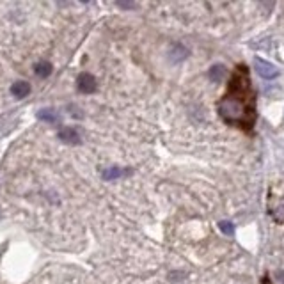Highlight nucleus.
I'll return each mask as SVG.
<instances>
[{"instance_id": "obj_1", "label": "nucleus", "mask_w": 284, "mask_h": 284, "mask_svg": "<svg viewBox=\"0 0 284 284\" xmlns=\"http://www.w3.org/2000/svg\"><path fill=\"white\" fill-rule=\"evenodd\" d=\"M229 94L218 103V112L229 125L245 128L254 123V94L247 68L238 66L229 84Z\"/></svg>"}, {"instance_id": "obj_2", "label": "nucleus", "mask_w": 284, "mask_h": 284, "mask_svg": "<svg viewBox=\"0 0 284 284\" xmlns=\"http://www.w3.org/2000/svg\"><path fill=\"white\" fill-rule=\"evenodd\" d=\"M77 89H78V93H82V94L96 93L98 82H96V78H94V75H91V73H80L78 75Z\"/></svg>"}, {"instance_id": "obj_3", "label": "nucleus", "mask_w": 284, "mask_h": 284, "mask_svg": "<svg viewBox=\"0 0 284 284\" xmlns=\"http://www.w3.org/2000/svg\"><path fill=\"white\" fill-rule=\"evenodd\" d=\"M57 137H59L61 142H64V144H80V140H82V137H80L78 130L71 128V126H64V128H61L57 132Z\"/></svg>"}, {"instance_id": "obj_4", "label": "nucleus", "mask_w": 284, "mask_h": 284, "mask_svg": "<svg viewBox=\"0 0 284 284\" xmlns=\"http://www.w3.org/2000/svg\"><path fill=\"white\" fill-rule=\"evenodd\" d=\"M254 66H256V71L259 73V77L266 78V80H270V78H275V77H277V68L273 66V64H270V63H266V61H263V59H256Z\"/></svg>"}, {"instance_id": "obj_5", "label": "nucleus", "mask_w": 284, "mask_h": 284, "mask_svg": "<svg viewBox=\"0 0 284 284\" xmlns=\"http://www.w3.org/2000/svg\"><path fill=\"white\" fill-rule=\"evenodd\" d=\"M11 94L16 98V100H24L31 94V86L25 80H18L11 86Z\"/></svg>"}, {"instance_id": "obj_6", "label": "nucleus", "mask_w": 284, "mask_h": 284, "mask_svg": "<svg viewBox=\"0 0 284 284\" xmlns=\"http://www.w3.org/2000/svg\"><path fill=\"white\" fill-rule=\"evenodd\" d=\"M169 57H171V61H174V63L183 61L185 57H188L187 47H185V45H181V43H174L171 48H169Z\"/></svg>"}, {"instance_id": "obj_7", "label": "nucleus", "mask_w": 284, "mask_h": 284, "mask_svg": "<svg viewBox=\"0 0 284 284\" xmlns=\"http://www.w3.org/2000/svg\"><path fill=\"white\" fill-rule=\"evenodd\" d=\"M52 71H54V66H52V63H48V61H38V63L34 64V73L36 77L39 78H48L52 75Z\"/></svg>"}, {"instance_id": "obj_8", "label": "nucleus", "mask_w": 284, "mask_h": 284, "mask_svg": "<svg viewBox=\"0 0 284 284\" xmlns=\"http://www.w3.org/2000/svg\"><path fill=\"white\" fill-rule=\"evenodd\" d=\"M126 174H130V169H121V167H109V169H105V171L101 172L103 179H107V181L119 179V178H123V176H126Z\"/></svg>"}, {"instance_id": "obj_9", "label": "nucleus", "mask_w": 284, "mask_h": 284, "mask_svg": "<svg viewBox=\"0 0 284 284\" xmlns=\"http://www.w3.org/2000/svg\"><path fill=\"white\" fill-rule=\"evenodd\" d=\"M38 117L45 123H50V125H57L59 121H61V116L55 112L54 109H43L38 112Z\"/></svg>"}, {"instance_id": "obj_10", "label": "nucleus", "mask_w": 284, "mask_h": 284, "mask_svg": "<svg viewBox=\"0 0 284 284\" xmlns=\"http://www.w3.org/2000/svg\"><path fill=\"white\" fill-rule=\"evenodd\" d=\"M224 75H226V68L218 64V66H213L210 70V80L211 82H220L222 78H224Z\"/></svg>"}, {"instance_id": "obj_11", "label": "nucleus", "mask_w": 284, "mask_h": 284, "mask_svg": "<svg viewBox=\"0 0 284 284\" xmlns=\"http://www.w3.org/2000/svg\"><path fill=\"white\" fill-rule=\"evenodd\" d=\"M218 226H220V231L222 233H226V234H233V224H231V222H227V220H224V222H220V224H218Z\"/></svg>"}]
</instances>
